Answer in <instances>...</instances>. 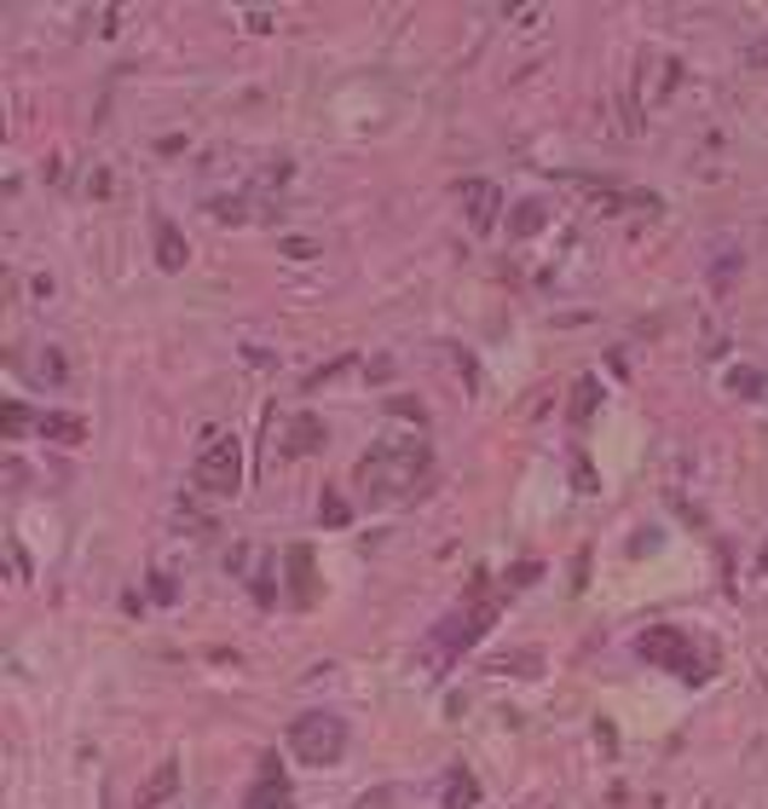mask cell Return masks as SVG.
<instances>
[{
  "label": "cell",
  "mask_w": 768,
  "mask_h": 809,
  "mask_svg": "<svg viewBox=\"0 0 768 809\" xmlns=\"http://www.w3.org/2000/svg\"><path fill=\"white\" fill-rule=\"evenodd\" d=\"M324 521L329 526H347V503L341 497H324Z\"/></svg>",
  "instance_id": "obj_13"
},
{
  "label": "cell",
  "mask_w": 768,
  "mask_h": 809,
  "mask_svg": "<svg viewBox=\"0 0 768 809\" xmlns=\"http://www.w3.org/2000/svg\"><path fill=\"white\" fill-rule=\"evenodd\" d=\"M474 798H480V787H474L469 775H451V780H445V803H451V809H456V803H474Z\"/></svg>",
  "instance_id": "obj_11"
},
{
  "label": "cell",
  "mask_w": 768,
  "mask_h": 809,
  "mask_svg": "<svg viewBox=\"0 0 768 809\" xmlns=\"http://www.w3.org/2000/svg\"><path fill=\"white\" fill-rule=\"evenodd\" d=\"M186 255H191V249H186V238H179L168 220H157V261H162L168 272H179V266H186Z\"/></svg>",
  "instance_id": "obj_8"
},
{
  "label": "cell",
  "mask_w": 768,
  "mask_h": 809,
  "mask_svg": "<svg viewBox=\"0 0 768 809\" xmlns=\"http://www.w3.org/2000/svg\"><path fill=\"white\" fill-rule=\"evenodd\" d=\"M179 792V764H162L157 775L145 780V792H139V809H157L162 798H173Z\"/></svg>",
  "instance_id": "obj_7"
},
{
  "label": "cell",
  "mask_w": 768,
  "mask_h": 809,
  "mask_svg": "<svg viewBox=\"0 0 768 809\" xmlns=\"http://www.w3.org/2000/svg\"><path fill=\"white\" fill-rule=\"evenodd\" d=\"M23 422H30V411H23V404H7V434H18Z\"/></svg>",
  "instance_id": "obj_15"
},
{
  "label": "cell",
  "mask_w": 768,
  "mask_h": 809,
  "mask_svg": "<svg viewBox=\"0 0 768 809\" xmlns=\"http://www.w3.org/2000/svg\"><path fill=\"white\" fill-rule=\"evenodd\" d=\"M590 404H596V382H583V388H578V404H572V417H590Z\"/></svg>",
  "instance_id": "obj_14"
},
{
  "label": "cell",
  "mask_w": 768,
  "mask_h": 809,
  "mask_svg": "<svg viewBox=\"0 0 768 809\" xmlns=\"http://www.w3.org/2000/svg\"><path fill=\"white\" fill-rule=\"evenodd\" d=\"M290 434H295V440H290V451H313V445H318V434H324V428H318L313 417H301V422L290 428Z\"/></svg>",
  "instance_id": "obj_12"
},
{
  "label": "cell",
  "mask_w": 768,
  "mask_h": 809,
  "mask_svg": "<svg viewBox=\"0 0 768 809\" xmlns=\"http://www.w3.org/2000/svg\"><path fill=\"white\" fill-rule=\"evenodd\" d=\"M41 434H53V440L75 445V440H82V422H75V417H41Z\"/></svg>",
  "instance_id": "obj_10"
},
{
  "label": "cell",
  "mask_w": 768,
  "mask_h": 809,
  "mask_svg": "<svg viewBox=\"0 0 768 809\" xmlns=\"http://www.w3.org/2000/svg\"><path fill=\"white\" fill-rule=\"evenodd\" d=\"M290 752L301 757V764H313V769H329V764H341V752H347V723L336 712H301L290 723Z\"/></svg>",
  "instance_id": "obj_2"
},
{
  "label": "cell",
  "mask_w": 768,
  "mask_h": 809,
  "mask_svg": "<svg viewBox=\"0 0 768 809\" xmlns=\"http://www.w3.org/2000/svg\"><path fill=\"white\" fill-rule=\"evenodd\" d=\"M762 567H768V549H762Z\"/></svg>",
  "instance_id": "obj_17"
},
{
  "label": "cell",
  "mask_w": 768,
  "mask_h": 809,
  "mask_svg": "<svg viewBox=\"0 0 768 809\" xmlns=\"http://www.w3.org/2000/svg\"><path fill=\"white\" fill-rule=\"evenodd\" d=\"M746 59H751V64H768V41H762V46H751V53H746Z\"/></svg>",
  "instance_id": "obj_16"
},
{
  "label": "cell",
  "mask_w": 768,
  "mask_h": 809,
  "mask_svg": "<svg viewBox=\"0 0 768 809\" xmlns=\"http://www.w3.org/2000/svg\"><path fill=\"white\" fill-rule=\"evenodd\" d=\"M290 787L284 775H277V757H261V775H254V787L243 792V809H290Z\"/></svg>",
  "instance_id": "obj_5"
},
{
  "label": "cell",
  "mask_w": 768,
  "mask_h": 809,
  "mask_svg": "<svg viewBox=\"0 0 768 809\" xmlns=\"http://www.w3.org/2000/svg\"><path fill=\"white\" fill-rule=\"evenodd\" d=\"M428 474V445L422 440H381L365 463H358V486L376 503H399L422 486Z\"/></svg>",
  "instance_id": "obj_1"
},
{
  "label": "cell",
  "mask_w": 768,
  "mask_h": 809,
  "mask_svg": "<svg viewBox=\"0 0 768 809\" xmlns=\"http://www.w3.org/2000/svg\"><path fill=\"white\" fill-rule=\"evenodd\" d=\"M635 653H642L648 665H659V671L687 676V682H699V676H705V660H699L694 637H687V630H676V624H648V630H642V642H635Z\"/></svg>",
  "instance_id": "obj_4"
},
{
  "label": "cell",
  "mask_w": 768,
  "mask_h": 809,
  "mask_svg": "<svg viewBox=\"0 0 768 809\" xmlns=\"http://www.w3.org/2000/svg\"><path fill=\"white\" fill-rule=\"evenodd\" d=\"M463 202H469V220H474L480 232H485V225L497 220V202H503V197H497V186H485V180H469V186H463Z\"/></svg>",
  "instance_id": "obj_6"
},
{
  "label": "cell",
  "mask_w": 768,
  "mask_h": 809,
  "mask_svg": "<svg viewBox=\"0 0 768 809\" xmlns=\"http://www.w3.org/2000/svg\"><path fill=\"white\" fill-rule=\"evenodd\" d=\"M191 486L209 497H232L243 486V445L232 434H209V445L197 451L191 463Z\"/></svg>",
  "instance_id": "obj_3"
},
{
  "label": "cell",
  "mask_w": 768,
  "mask_h": 809,
  "mask_svg": "<svg viewBox=\"0 0 768 809\" xmlns=\"http://www.w3.org/2000/svg\"><path fill=\"white\" fill-rule=\"evenodd\" d=\"M290 567H295V601H313V555L290 549Z\"/></svg>",
  "instance_id": "obj_9"
}]
</instances>
